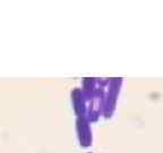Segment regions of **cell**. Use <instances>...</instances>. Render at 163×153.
Here are the masks:
<instances>
[{
	"instance_id": "obj_1",
	"label": "cell",
	"mask_w": 163,
	"mask_h": 153,
	"mask_svg": "<svg viewBox=\"0 0 163 153\" xmlns=\"http://www.w3.org/2000/svg\"><path fill=\"white\" fill-rule=\"evenodd\" d=\"M121 83L122 78H113V81H112L111 87L109 90V97L107 99V104H105V113L107 115H110L116 107V101H117L118 94L120 91Z\"/></svg>"
},
{
	"instance_id": "obj_2",
	"label": "cell",
	"mask_w": 163,
	"mask_h": 153,
	"mask_svg": "<svg viewBox=\"0 0 163 153\" xmlns=\"http://www.w3.org/2000/svg\"><path fill=\"white\" fill-rule=\"evenodd\" d=\"M81 125H82V133H83V135H82V140H83V142H88V141H90V136H88V134H86V130H85L86 122L82 120Z\"/></svg>"
}]
</instances>
